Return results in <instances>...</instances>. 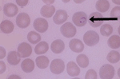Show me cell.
I'll return each mask as SVG.
<instances>
[{"label":"cell","instance_id":"1","mask_svg":"<svg viewBox=\"0 0 120 79\" xmlns=\"http://www.w3.org/2000/svg\"><path fill=\"white\" fill-rule=\"evenodd\" d=\"M83 41L88 47H94L99 42V36L94 30H88L83 35Z\"/></svg>","mask_w":120,"mask_h":79},{"label":"cell","instance_id":"2","mask_svg":"<svg viewBox=\"0 0 120 79\" xmlns=\"http://www.w3.org/2000/svg\"><path fill=\"white\" fill-rule=\"evenodd\" d=\"M60 32L66 38H72L76 34V27L71 22H66L60 27Z\"/></svg>","mask_w":120,"mask_h":79},{"label":"cell","instance_id":"3","mask_svg":"<svg viewBox=\"0 0 120 79\" xmlns=\"http://www.w3.org/2000/svg\"><path fill=\"white\" fill-rule=\"evenodd\" d=\"M115 75V68L111 65H103L99 70V76L102 79H111Z\"/></svg>","mask_w":120,"mask_h":79},{"label":"cell","instance_id":"4","mask_svg":"<svg viewBox=\"0 0 120 79\" xmlns=\"http://www.w3.org/2000/svg\"><path fill=\"white\" fill-rule=\"evenodd\" d=\"M65 64L62 59H54L50 65V70L55 74H60L64 71Z\"/></svg>","mask_w":120,"mask_h":79},{"label":"cell","instance_id":"5","mask_svg":"<svg viewBox=\"0 0 120 79\" xmlns=\"http://www.w3.org/2000/svg\"><path fill=\"white\" fill-rule=\"evenodd\" d=\"M72 21L75 26H80V27L84 26L87 23V15L82 11H79V12L75 13L73 15Z\"/></svg>","mask_w":120,"mask_h":79},{"label":"cell","instance_id":"6","mask_svg":"<svg viewBox=\"0 0 120 79\" xmlns=\"http://www.w3.org/2000/svg\"><path fill=\"white\" fill-rule=\"evenodd\" d=\"M106 19L104 18V17L100 14L99 12H94L89 17V23L92 27H98L100 26L102 24L103 21H105Z\"/></svg>","mask_w":120,"mask_h":79},{"label":"cell","instance_id":"7","mask_svg":"<svg viewBox=\"0 0 120 79\" xmlns=\"http://www.w3.org/2000/svg\"><path fill=\"white\" fill-rule=\"evenodd\" d=\"M18 54L20 57H27L32 54V47L30 44L26 42H22L19 45L18 47Z\"/></svg>","mask_w":120,"mask_h":79},{"label":"cell","instance_id":"8","mask_svg":"<svg viewBox=\"0 0 120 79\" xmlns=\"http://www.w3.org/2000/svg\"><path fill=\"white\" fill-rule=\"evenodd\" d=\"M30 23V18L26 13H20L16 18V24L19 28H26Z\"/></svg>","mask_w":120,"mask_h":79},{"label":"cell","instance_id":"9","mask_svg":"<svg viewBox=\"0 0 120 79\" xmlns=\"http://www.w3.org/2000/svg\"><path fill=\"white\" fill-rule=\"evenodd\" d=\"M34 28L38 33H44L48 29V22L45 18H36L34 22Z\"/></svg>","mask_w":120,"mask_h":79},{"label":"cell","instance_id":"10","mask_svg":"<svg viewBox=\"0 0 120 79\" xmlns=\"http://www.w3.org/2000/svg\"><path fill=\"white\" fill-rule=\"evenodd\" d=\"M68 18V15H67V11L64 10H59V11H56L53 17V21L55 24L57 25H61L64 23L67 20Z\"/></svg>","mask_w":120,"mask_h":79},{"label":"cell","instance_id":"11","mask_svg":"<svg viewBox=\"0 0 120 79\" xmlns=\"http://www.w3.org/2000/svg\"><path fill=\"white\" fill-rule=\"evenodd\" d=\"M69 47L71 50L75 53H81L84 50V45H83L82 42L77 38H74L70 41Z\"/></svg>","mask_w":120,"mask_h":79},{"label":"cell","instance_id":"12","mask_svg":"<svg viewBox=\"0 0 120 79\" xmlns=\"http://www.w3.org/2000/svg\"><path fill=\"white\" fill-rule=\"evenodd\" d=\"M51 51L55 54H60L62 53L65 49L64 42L61 39H56L51 43Z\"/></svg>","mask_w":120,"mask_h":79},{"label":"cell","instance_id":"13","mask_svg":"<svg viewBox=\"0 0 120 79\" xmlns=\"http://www.w3.org/2000/svg\"><path fill=\"white\" fill-rule=\"evenodd\" d=\"M67 71L71 77H76L80 74V69L79 65L74 61H69L67 65Z\"/></svg>","mask_w":120,"mask_h":79},{"label":"cell","instance_id":"14","mask_svg":"<svg viewBox=\"0 0 120 79\" xmlns=\"http://www.w3.org/2000/svg\"><path fill=\"white\" fill-rule=\"evenodd\" d=\"M3 12L7 17H14L18 14V7L13 3H7L3 7Z\"/></svg>","mask_w":120,"mask_h":79},{"label":"cell","instance_id":"15","mask_svg":"<svg viewBox=\"0 0 120 79\" xmlns=\"http://www.w3.org/2000/svg\"><path fill=\"white\" fill-rule=\"evenodd\" d=\"M55 12V7L52 5H45L41 8L40 14L44 18H51Z\"/></svg>","mask_w":120,"mask_h":79},{"label":"cell","instance_id":"16","mask_svg":"<svg viewBox=\"0 0 120 79\" xmlns=\"http://www.w3.org/2000/svg\"><path fill=\"white\" fill-rule=\"evenodd\" d=\"M14 24L10 20H3L0 23V30L4 34H10L14 30Z\"/></svg>","mask_w":120,"mask_h":79},{"label":"cell","instance_id":"17","mask_svg":"<svg viewBox=\"0 0 120 79\" xmlns=\"http://www.w3.org/2000/svg\"><path fill=\"white\" fill-rule=\"evenodd\" d=\"M21 68L25 73H30L34 69V63L32 59L26 58L21 64Z\"/></svg>","mask_w":120,"mask_h":79},{"label":"cell","instance_id":"18","mask_svg":"<svg viewBox=\"0 0 120 79\" xmlns=\"http://www.w3.org/2000/svg\"><path fill=\"white\" fill-rule=\"evenodd\" d=\"M20 57L17 51H11L7 55V61L10 65H16L20 62Z\"/></svg>","mask_w":120,"mask_h":79},{"label":"cell","instance_id":"19","mask_svg":"<svg viewBox=\"0 0 120 79\" xmlns=\"http://www.w3.org/2000/svg\"><path fill=\"white\" fill-rule=\"evenodd\" d=\"M49 50V45L46 42H39L34 48V53L37 54H43Z\"/></svg>","mask_w":120,"mask_h":79},{"label":"cell","instance_id":"20","mask_svg":"<svg viewBox=\"0 0 120 79\" xmlns=\"http://www.w3.org/2000/svg\"><path fill=\"white\" fill-rule=\"evenodd\" d=\"M95 8L99 12H106L110 8L109 1H107V0H98L95 4Z\"/></svg>","mask_w":120,"mask_h":79},{"label":"cell","instance_id":"21","mask_svg":"<svg viewBox=\"0 0 120 79\" xmlns=\"http://www.w3.org/2000/svg\"><path fill=\"white\" fill-rule=\"evenodd\" d=\"M35 62L38 68L43 70V69L47 68V66L49 65L50 61H49L48 57H46V56H39V57H38L37 58H36Z\"/></svg>","mask_w":120,"mask_h":79},{"label":"cell","instance_id":"22","mask_svg":"<svg viewBox=\"0 0 120 79\" xmlns=\"http://www.w3.org/2000/svg\"><path fill=\"white\" fill-rule=\"evenodd\" d=\"M107 44L112 49H119L120 47V37L119 35H113L109 38Z\"/></svg>","mask_w":120,"mask_h":79},{"label":"cell","instance_id":"23","mask_svg":"<svg viewBox=\"0 0 120 79\" xmlns=\"http://www.w3.org/2000/svg\"><path fill=\"white\" fill-rule=\"evenodd\" d=\"M77 64L79 66L82 67V68H86L89 65V58L85 54H79L76 58Z\"/></svg>","mask_w":120,"mask_h":79},{"label":"cell","instance_id":"24","mask_svg":"<svg viewBox=\"0 0 120 79\" xmlns=\"http://www.w3.org/2000/svg\"><path fill=\"white\" fill-rule=\"evenodd\" d=\"M27 40L32 44H37L41 40V36L38 32L30 31L27 34Z\"/></svg>","mask_w":120,"mask_h":79},{"label":"cell","instance_id":"25","mask_svg":"<svg viewBox=\"0 0 120 79\" xmlns=\"http://www.w3.org/2000/svg\"><path fill=\"white\" fill-rule=\"evenodd\" d=\"M106 59L109 61V62L111 63H116L119 61L120 59V54L119 52L115 51V50H111L109 52V54H107Z\"/></svg>","mask_w":120,"mask_h":79},{"label":"cell","instance_id":"26","mask_svg":"<svg viewBox=\"0 0 120 79\" xmlns=\"http://www.w3.org/2000/svg\"><path fill=\"white\" fill-rule=\"evenodd\" d=\"M100 33L102 36L108 37L113 33V27L110 24H104L100 28Z\"/></svg>","mask_w":120,"mask_h":79},{"label":"cell","instance_id":"27","mask_svg":"<svg viewBox=\"0 0 120 79\" xmlns=\"http://www.w3.org/2000/svg\"><path fill=\"white\" fill-rule=\"evenodd\" d=\"M119 14H120V7L118 6L116 7H114L111 12V19L112 21L119 20L120 18Z\"/></svg>","mask_w":120,"mask_h":79},{"label":"cell","instance_id":"28","mask_svg":"<svg viewBox=\"0 0 120 79\" xmlns=\"http://www.w3.org/2000/svg\"><path fill=\"white\" fill-rule=\"evenodd\" d=\"M85 78L86 79H96L97 78V74H96V71L94 70H87L86 75H85Z\"/></svg>","mask_w":120,"mask_h":79},{"label":"cell","instance_id":"29","mask_svg":"<svg viewBox=\"0 0 120 79\" xmlns=\"http://www.w3.org/2000/svg\"><path fill=\"white\" fill-rule=\"evenodd\" d=\"M29 0H16V3L20 7H24L27 5Z\"/></svg>","mask_w":120,"mask_h":79},{"label":"cell","instance_id":"30","mask_svg":"<svg viewBox=\"0 0 120 79\" xmlns=\"http://www.w3.org/2000/svg\"><path fill=\"white\" fill-rule=\"evenodd\" d=\"M7 70V66L5 65V62L3 61H0V74H3Z\"/></svg>","mask_w":120,"mask_h":79},{"label":"cell","instance_id":"31","mask_svg":"<svg viewBox=\"0 0 120 79\" xmlns=\"http://www.w3.org/2000/svg\"><path fill=\"white\" fill-rule=\"evenodd\" d=\"M6 55H7V53H6L5 48H3V47H0V60L4 58Z\"/></svg>","mask_w":120,"mask_h":79},{"label":"cell","instance_id":"32","mask_svg":"<svg viewBox=\"0 0 120 79\" xmlns=\"http://www.w3.org/2000/svg\"><path fill=\"white\" fill-rule=\"evenodd\" d=\"M42 2H43L44 3H46V4H47V5H51L52 3H55V0H42Z\"/></svg>","mask_w":120,"mask_h":79},{"label":"cell","instance_id":"33","mask_svg":"<svg viewBox=\"0 0 120 79\" xmlns=\"http://www.w3.org/2000/svg\"><path fill=\"white\" fill-rule=\"evenodd\" d=\"M84 1H86V0H74V2L75 3H78V4H80V3H82Z\"/></svg>","mask_w":120,"mask_h":79},{"label":"cell","instance_id":"34","mask_svg":"<svg viewBox=\"0 0 120 79\" xmlns=\"http://www.w3.org/2000/svg\"><path fill=\"white\" fill-rule=\"evenodd\" d=\"M8 78L11 79V78H21L19 76H16V75H11V76H10Z\"/></svg>","mask_w":120,"mask_h":79},{"label":"cell","instance_id":"35","mask_svg":"<svg viewBox=\"0 0 120 79\" xmlns=\"http://www.w3.org/2000/svg\"><path fill=\"white\" fill-rule=\"evenodd\" d=\"M112 2H113L115 4H117V5L120 4V0H112Z\"/></svg>","mask_w":120,"mask_h":79},{"label":"cell","instance_id":"36","mask_svg":"<svg viewBox=\"0 0 120 79\" xmlns=\"http://www.w3.org/2000/svg\"><path fill=\"white\" fill-rule=\"evenodd\" d=\"M62 1L63 2V3H69L71 0H62Z\"/></svg>","mask_w":120,"mask_h":79}]
</instances>
